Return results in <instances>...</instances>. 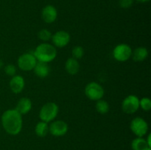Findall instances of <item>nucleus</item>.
Listing matches in <instances>:
<instances>
[{"label":"nucleus","instance_id":"nucleus-1","mask_svg":"<svg viewBox=\"0 0 151 150\" xmlns=\"http://www.w3.org/2000/svg\"><path fill=\"white\" fill-rule=\"evenodd\" d=\"M1 124L7 133L16 135L22 131L23 126L22 116L16 109L5 110L1 116Z\"/></svg>","mask_w":151,"mask_h":150},{"label":"nucleus","instance_id":"nucleus-2","mask_svg":"<svg viewBox=\"0 0 151 150\" xmlns=\"http://www.w3.org/2000/svg\"><path fill=\"white\" fill-rule=\"evenodd\" d=\"M33 54L37 61L50 63L55 60L57 56V49L53 45L47 43H42L35 48Z\"/></svg>","mask_w":151,"mask_h":150},{"label":"nucleus","instance_id":"nucleus-3","mask_svg":"<svg viewBox=\"0 0 151 150\" xmlns=\"http://www.w3.org/2000/svg\"><path fill=\"white\" fill-rule=\"evenodd\" d=\"M59 108L55 102H47L42 106L39 112V117L44 122L52 121L58 116Z\"/></svg>","mask_w":151,"mask_h":150},{"label":"nucleus","instance_id":"nucleus-4","mask_svg":"<svg viewBox=\"0 0 151 150\" xmlns=\"http://www.w3.org/2000/svg\"><path fill=\"white\" fill-rule=\"evenodd\" d=\"M105 91L101 85L96 82H89L85 88V94L89 99L97 101L103 97Z\"/></svg>","mask_w":151,"mask_h":150},{"label":"nucleus","instance_id":"nucleus-5","mask_svg":"<svg viewBox=\"0 0 151 150\" xmlns=\"http://www.w3.org/2000/svg\"><path fill=\"white\" fill-rule=\"evenodd\" d=\"M37 60L33 53H24L19 56L18 59V66L19 69L24 71H29L33 70L36 65Z\"/></svg>","mask_w":151,"mask_h":150},{"label":"nucleus","instance_id":"nucleus-6","mask_svg":"<svg viewBox=\"0 0 151 150\" xmlns=\"http://www.w3.org/2000/svg\"><path fill=\"white\" fill-rule=\"evenodd\" d=\"M132 49L126 44H120L113 50V57L116 60L125 62L129 60L132 55Z\"/></svg>","mask_w":151,"mask_h":150},{"label":"nucleus","instance_id":"nucleus-7","mask_svg":"<svg viewBox=\"0 0 151 150\" xmlns=\"http://www.w3.org/2000/svg\"><path fill=\"white\" fill-rule=\"evenodd\" d=\"M130 128L137 137H143L148 131V124L144 119L137 117L131 121Z\"/></svg>","mask_w":151,"mask_h":150},{"label":"nucleus","instance_id":"nucleus-8","mask_svg":"<svg viewBox=\"0 0 151 150\" xmlns=\"http://www.w3.org/2000/svg\"><path fill=\"white\" fill-rule=\"evenodd\" d=\"M139 108V99L135 95H129L124 99L122 109L125 113L133 114Z\"/></svg>","mask_w":151,"mask_h":150},{"label":"nucleus","instance_id":"nucleus-9","mask_svg":"<svg viewBox=\"0 0 151 150\" xmlns=\"http://www.w3.org/2000/svg\"><path fill=\"white\" fill-rule=\"evenodd\" d=\"M68 124L64 121L57 120L52 122L51 124L49 126V132H50L53 136L61 137L66 135L68 132Z\"/></svg>","mask_w":151,"mask_h":150},{"label":"nucleus","instance_id":"nucleus-10","mask_svg":"<svg viewBox=\"0 0 151 150\" xmlns=\"http://www.w3.org/2000/svg\"><path fill=\"white\" fill-rule=\"evenodd\" d=\"M51 39L55 47L63 48L70 42V35L66 31L60 30L52 35Z\"/></svg>","mask_w":151,"mask_h":150},{"label":"nucleus","instance_id":"nucleus-11","mask_svg":"<svg viewBox=\"0 0 151 150\" xmlns=\"http://www.w3.org/2000/svg\"><path fill=\"white\" fill-rule=\"evenodd\" d=\"M41 16L44 22L47 24L53 23L58 17L57 9L52 5H47L42 10Z\"/></svg>","mask_w":151,"mask_h":150},{"label":"nucleus","instance_id":"nucleus-12","mask_svg":"<svg viewBox=\"0 0 151 150\" xmlns=\"http://www.w3.org/2000/svg\"><path fill=\"white\" fill-rule=\"evenodd\" d=\"M24 79L20 75H15L12 76L10 81V88L14 94H19L24 88Z\"/></svg>","mask_w":151,"mask_h":150},{"label":"nucleus","instance_id":"nucleus-13","mask_svg":"<svg viewBox=\"0 0 151 150\" xmlns=\"http://www.w3.org/2000/svg\"><path fill=\"white\" fill-rule=\"evenodd\" d=\"M15 109L21 115L27 114L32 109V101L27 97H23L19 100L17 104H16V107Z\"/></svg>","mask_w":151,"mask_h":150},{"label":"nucleus","instance_id":"nucleus-14","mask_svg":"<svg viewBox=\"0 0 151 150\" xmlns=\"http://www.w3.org/2000/svg\"><path fill=\"white\" fill-rule=\"evenodd\" d=\"M33 70L37 76L40 78H45L50 74V69L47 63L37 61V63L34 67Z\"/></svg>","mask_w":151,"mask_h":150},{"label":"nucleus","instance_id":"nucleus-15","mask_svg":"<svg viewBox=\"0 0 151 150\" xmlns=\"http://www.w3.org/2000/svg\"><path fill=\"white\" fill-rule=\"evenodd\" d=\"M65 69L67 73L71 75H75L78 74L80 70V64L78 60L73 57L68 58L65 63Z\"/></svg>","mask_w":151,"mask_h":150},{"label":"nucleus","instance_id":"nucleus-16","mask_svg":"<svg viewBox=\"0 0 151 150\" xmlns=\"http://www.w3.org/2000/svg\"><path fill=\"white\" fill-rule=\"evenodd\" d=\"M148 56V51L145 47L140 46L135 49L134 51L132 52L133 60L136 62H142L144 61Z\"/></svg>","mask_w":151,"mask_h":150},{"label":"nucleus","instance_id":"nucleus-17","mask_svg":"<svg viewBox=\"0 0 151 150\" xmlns=\"http://www.w3.org/2000/svg\"><path fill=\"white\" fill-rule=\"evenodd\" d=\"M35 134L38 137H41V138H44V137L47 136V134L49 133L48 123L43 121L38 122L37 124L35 125Z\"/></svg>","mask_w":151,"mask_h":150},{"label":"nucleus","instance_id":"nucleus-18","mask_svg":"<svg viewBox=\"0 0 151 150\" xmlns=\"http://www.w3.org/2000/svg\"><path fill=\"white\" fill-rule=\"evenodd\" d=\"M148 146L146 140L142 137H137L131 142V148L133 150H145Z\"/></svg>","mask_w":151,"mask_h":150},{"label":"nucleus","instance_id":"nucleus-19","mask_svg":"<svg viewBox=\"0 0 151 150\" xmlns=\"http://www.w3.org/2000/svg\"><path fill=\"white\" fill-rule=\"evenodd\" d=\"M96 110L98 113H101V114H106L109 111V104L106 100L100 99L97 100V103H96Z\"/></svg>","mask_w":151,"mask_h":150},{"label":"nucleus","instance_id":"nucleus-20","mask_svg":"<svg viewBox=\"0 0 151 150\" xmlns=\"http://www.w3.org/2000/svg\"><path fill=\"white\" fill-rule=\"evenodd\" d=\"M38 36L40 40H41V41H44V43H46L51 40L52 34V32H50L49 29H42L38 32Z\"/></svg>","mask_w":151,"mask_h":150},{"label":"nucleus","instance_id":"nucleus-21","mask_svg":"<svg viewBox=\"0 0 151 150\" xmlns=\"http://www.w3.org/2000/svg\"><path fill=\"white\" fill-rule=\"evenodd\" d=\"M72 57L76 60L81 59L84 55V49L81 46H76L72 49Z\"/></svg>","mask_w":151,"mask_h":150},{"label":"nucleus","instance_id":"nucleus-22","mask_svg":"<svg viewBox=\"0 0 151 150\" xmlns=\"http://www.w3.org/2000/svg\"><path fill=\"white\" fill-rule=\"evenodd\" d=\"M139 107L145 111H149L151 108V100L148 97H143L139 100Z\"/></svg>","mask_w":151,"mask_h":150},{"label":"nucleus","instance_id":"nucleus-23","mask_svg":"<svg viewBox=\"0 0 151 150\" xmlns=\"http://www.w3.org/2000/svg\"><path fill=\"white\" fill-rule=\"evenodd\" d=\"M4 72L10 76H13L16 74V67L13 64H8L4 67Z\"/></svg>","mask_w":151,"mask_h":150},{"label":"nucleus","instance_id":"nucleus-24","mask_svg":"<svg viewBox=\"0 0 151 150\" xmlns=\"http://www.w3.org/2000/svg\"><path fill=\"white\" fill-rule=\"evenodd\" d=\"M134 4V0H119V4L122 8H129Z\"/></svg>","mask_w":151,"mask_h":150},{"label":"nucleus","instance_id":"nucleus-25","mask_svg":"<svg viewBox=\"0 0 151 150\" xmlns=\"http://www.w3.org/2000/svg\"><path fill=\"white\" fill-rule=\"evenodd\" d=\"M145 140H146V142H147V145H148V146L151 147V135L150 134H149L148 136H147V139H145Z\"/></svg>","mask_w":151,"mask_h":150},{"label":"nucleus","instance_id":"nucleus-26","mask_svg":"<svg viewBox=\"0 0 151 150\" xmlns=\"http://www.w3.org/2000/svg\"><path fill=\"white\" fill-rule=\"evenodd\" d=\"M137 1H139V2L144 3V2H147V1H149L150 0H137Z\"/></svg>","mask_w":151,"mask_h":150},{"label":"nucleus","instance_id":"nucleus-27","mask_svg":"<svg viewBox=\"0 0 151 150\" xmlns=\"http://www.w3.org/2000/svg\"><path fill=\"white\" fill-rule=\"evenodd\" d=\"M145 150H151V147H147V148L145 149Z\"/></svg>","mask_w":151,"mask_h":150}]
</instances>
